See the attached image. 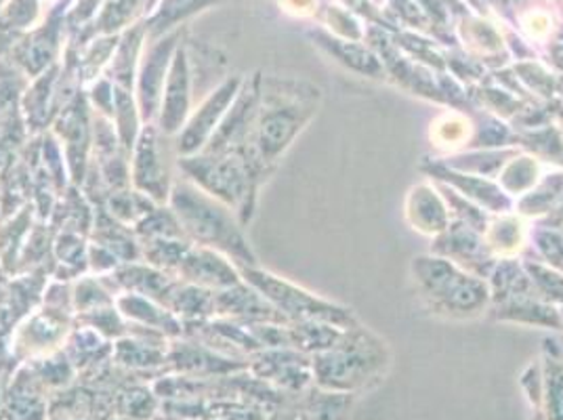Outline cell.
I'll return each mask as SVG.
<instances>
[{"label": "cell", "instance_id": "obj_2", "mask_svg": "<svg viewBox=\"0 0 563 420\" xmlns=\"http://www.w3.org/2000/svg\"><path fill=\"white\" fill-rule=\"evenodd\" d=\"M313 385L360 396L385 380L391 368V350L371 328H345L329 350L311 355Z\"/></svg>", "mask_w": 563, "mask_h": 420}, {"label": "cell", "instance_id": "obj_12", "mask_svg": "<svg viewBox=\"0 0 563 420\" xmlns=\"http://www.w3.org/2000/svg\"><path fill=\"white\" fill-rule=\"evenodd\" d=\"M188 76L186 57L179 55L166 80L165 99L161 106V133L165 135L177 133L188 117L189 99H191Z\"/></svg>", "mask_w": 563, "mask_h": 420}, {"label": "cell", "instance_id": "obj_8", "mask_svg": "<svg viewBox=\"0 0 563 420\" xmlns=\"http://www.w3.org/2000/svg\"><path fill=\"white\" fill-rule=\"evenodd\" d=\"M355 397L311 385L301 394L284 397L267 420H352Z\"/></svg>", "mask_w": 563, "mask_h": 420}, {"label": "cell", "instance_id": "obj_4", "mask_svg": "<svg viewBox=\"0 0 563 420\" xmlns=\"http://www.w3.org/2000/svg\"><path fill=\"white\" fill-rule=\"evenodd\" d=\"M412 278L422 303L433 313L452 320H471L482 316L493 301L488 284L467 274L446 257L422 255L412 258Z\"/></svg>", "mask_w": 563, "mask_h": 420}, {"label": "cell", "instance_id": "obj_16", "mask_svg": "<svg viewBox=\"0 0 563 420\" xmlns=\"http://www.w3.org/2000/svg\"><path fill=\"white\" fill-rule=\"evenodd\" d=\"M435 191H431L429 187H417L412 189V196L410 200H415V207L422 210H408V214L415 212V225L419 223L417 230L427 232V234H440L448 228V214H435V212H429L431 209H438L442 207V200L438 196H433Z\"/></svg>", "mask_w": 563, "mask_h": 420}, {"label": "cell", "instance_id": "obj_14", "mask_svg": "<svg viewBox=\"0 0 563 420\" xmlns=\"http://www.w3.org/2000/svg\"><path fill=\"white\" fill-rule=\"evenodd\" d=\"M168 47L156 48L147 59L140 82V106L143 118H152L158 110L165 85V66Z\"/></svg>", "mask_w": 563, "mask_h": 420}, {"label": "cell", "instance_id": "obj_18", "mask_svg": "<svg viewBox=\"0 0 563 420\" xmlns=\"http://www.w3.org/2000/svg\"><path fill=\"white\" fill-rule=\"evenodd\" d=\"M534 420H547V419H544V417H542V415H540V412H537V417H534Z\"/></svg>", "mask_w": 563, "mask_h": 420}, {"label": "cell", "instance_id": "obj_6", "mask_svg": "<svg viewBox=\"0 0 563 420\" xmlns=\"http://www.w3.org/2000/svg\"><path fill=\"white\" fill-rule=\"evenodd\" d=\"M242 276L269 303L274 305L290 324L292 322H307V320L330 322V324L341 328L357 324V318L353 316L352 309L324 301V299L307 292V290L290 284V281L280 280L278 276H272L267 272H258L255 267H242Z\"/></svg>", "mask_w": 563, "mask_h": 420}, {"label": "cell", "instance_id": "obj_11", "mask_svg": "<svg viewBox=\"0 0 563 420\" xmlns=\"http://www.w3.org/2000/svg\"><path fill=\"white\" fill-rule=\"evenodd\" d=\"M179 276L191 286L200 288H217L225 290L240 284L234 267L228 263V258L221 257L211 248H189L188 255L179 263Z\"/></svg>", "mask_w": 563, "mask_h": 420}, {"label": "cell", "instance_id": "obj_19", "mask_svg": "<svg viewBox=\"0 0 563 420\" xmlns=\"http://www.w3.org/2000/svg\"><path fill=\"white\" fill-rule=\"evenodd\" d=\"M562 320H563V305H562Z\"/></svg>", "mask_w": 563, "mask_h": 420}, {"label": "cell", "instance_id": "obj_7", "mask_svg": "<svg viewBox=\"0 0 563 420\" xmlns=\"http://www.w3.org/2000/svg\"><path fill=\"white\" fill-rule=\"evenodd\" d=\"M253 373L265 385L284 396H295L313 385L311 355L295 347H272L261 351L253 362Z\"/></svg>", "mask_w": 563, "mask_h": 420}, {"label": "cell", "instance_id": "obj_9", "mask_svg": "<svg viewBox=\"0 0 563 420\" xmlns=\"http://www.w3.org/2000/svg\"><path fill=\"white\" fill-rule=\"evenodd\" d=\"M238 93H240V80H228L198 108V112L189 118L184 133L177 140V152L181 156H196L207 147L212 133L228 114Z\"/></svg>", "mask_w": 563, "mask_h": 420}, {"label": "cell", "instance_id": "obj_15", "mask_svg": "<svg viewBox=\"0 0 563 420\" xmlns=\"http://www.w3.org/2000/svg\"><path fill=\"white\" fill-rule=\"evenodd\" d=\"M120 281L140 295L158 297L166 305L175 290V286L166 280V276H163L161 272L141 269V267H126L124 272H120Z\"/></svg>", "mask_w": 563, "mask_h": 420}, {"label": "cell", "instance_id": "obj_17", "mask_svg": "<svg viewBox=\"0 0 563 420\" xmlns=\"http://www.w3.org/2000/svg\"><path fill=\"white\" fill-rule=\"evenodd\" d=\"M540 253L549 258V263H555L558 267L563 269V235L560 234H540L539 235Z\"/></svg>", "mask_w": 563, "mask_h": 420}, {"label": "cell", "instance_id": "obj_13", "mask_svg": "<svg viewBox=\"0 0 563 420\" xmlns=\"http://www.w3.org/2000/svg\"><path fill=\"white\" fill-rule=\"evenodd\" d=\"M558 343L547 341L540 364V415L547 420H563V353Z\"/></svg>", "mask_w": 563, "mask_h": 420}, {"label": "cell", "instance_id": "obj_10", "mask_svg": "<svg viewBox=\"0 0 563 420\" xmlns=\"http://www.w3.org/2000/svg\"><path fill=\"white\" fill-rule=\"evenodd\" d=\"M133 181L143 196L163 202L170 194V175L166 166L161 137L154 126H147L135 143Z\"/></svg>", "mask_w": 563, "mask_h": 420}, {"label": "cell", "instance_id": "obj_5", "mask_svg": "<svg viewBox=\"0 0 563 420\" xmlns=\"http://www.w3.org/2000/svg\"><path fill=\"white\" fill-rule=\"evenodd\" d=\"M179 166L194 186L234 210L242 225L249 223L263 177L244 152H200L198 156L179 158Z\"/></svg>", "mask_w": 563, "mask_h": 420}, {"label": "cell", "instance_id": "obj_3", "mask_svg": "<svg viewBox=\"0 0 563 420\" xmlns=\"http://www.w3.org/2000/svg\"><path fill=\"white\" fill-rule=\"evenodd\" d=\"M168 200L181 232L194 242L234 258L242 267L257 265V258L242 234V223L230 207L188 181L170 187Z\"/></svg>", "mask_w": 563, "mask_h": 420}, {"label": "cell", "instance_id": "obj_1", "mask_svg": "<svg viewBox=\"0 0 563 420\" xmlns=\"http://www.w3.org/2000/svg\"><path fill=\"white\" fill-rule=\"evenodd\" d=\"M320 91L290 80H267L258 89L257 117L244 154L261 175L280 161L295 137L318 112Z\"/></svg>", "mask_w": 563, "mask_h": 420}]
</instances>
